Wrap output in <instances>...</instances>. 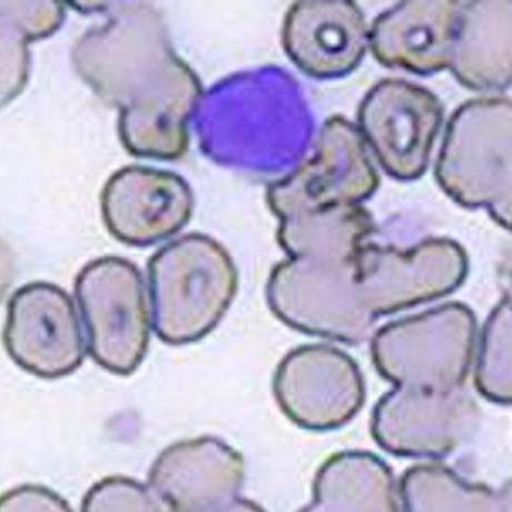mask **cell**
Here are the masks:
<instances>
[{"mask_svg":"<svg viewBox=\"0 0 512 512\" xmlns=\"http://www.w3.org/2000/svg\"><path fill=\"white\" fill-rule=\"evenodd\" d=\"M2 511H72L68 502L46 487L25 485L6 492Z\"/></svg>","mask_w":512,"mask_h":512,"instance_id":"obj_16","label":"cell"},{"mask_svg":"<svg viewBox=\"0 0 512 512\" xmlns=\"http://www.w3.org/2000/svg\"><path fill=\"white\" fill-rule=\"evenodd\" d=\"M449 70L472 91H505L512 78L511 0L462 2Z\"/></svg>","mask_w":512,"mask_h":512,"instance_id":"obj_13","label":"cell"},{"mask_svg":"<svg viewBox=\"0 0 512 512\" xmlns=\"http://www.w3.org/2000/svg\"><path fill=\"white\" fill-rule=\"evenodd\" d=\"M458 0H408L380 14L369 31L374 58L386 67L428 76L447 70L454 51Z\"/></svg>","mask_w":512,"mask_h":512,"instance_id":"obj_12","label":"cell"},{"mask_svg":"<svg viewBox=\"0 0 512 512\" xmlns=\"http://www.w3.org/2000/svg\"><path fill=\"white\" fill-rule=\"evenodd\" d=\"M84 512L95 511H163L162 502L149 486L122 476L106 477L86 492Z\"/></svg>","mask_w":512,"mask_h":512,"instance_id":"obj_15","label":"cell"},{"mask_svg":"<svg viewBox=\"0 0 512 512\" xmlns=\"http://www.w3.org/2000/svg\"><path fill=\"white\" fill-rule=\"evenodd\" d=\"M367 243L318 242L289 255L269 280L272 311L315 336L351 343L366 338L376 318L368 294Z\"/></svg>","mask_w":512,"mask_h":512,"instance_id":"obj_1","label":"cell"},{"mask_svg":"<svg viewBox=\"0 0 512 512\" xmlns=\"http://www.w3.org/2000/svg\"><path fill=\"white\" fill-rule=\"evenodd\" d=\"M244 478L240 452L220 438L205 436L164 449L154 461L147 486L169 511L255 510L242 499Z\"/></svg>","mask_w":512,"mask_h":512,"instance_id":"obj_8","label":"cell"},{"mask_svg":"<svg viewBox=\"0 0 512 512\" xmlns=\"http://www.w3.org/2000/svg\"><path fill=\"white\" fill-rule=\"evenodd\" d=\"M3 343L19 368L42 379L70 376L85 358L71 295L48 282L28 283L13 293L7 305Z\"/></svg>","mask_w":512,"mask_h":512,"instance_id":"obj_7","label":"cell"},{"mask_svg":"<svg viewBox=\"0 0 512 512\" xmlns=\"http://www.w3.org/2000/svg\"><path fill=\"white\" fill-rule=\"evenodd\" d=\"M274 388L284 411L311 429L341 426L363 399L356 363L346 353L324 346L291 352L280 364Z\"/></svg>","mask_w":512,"mask_h":512,"instance_id":"obj_10","label":"cell"},{"mask_svg":"<svg viewBox=\"0 0 512 512\" xmlns=\"http://www.w3.org/2000/svg\"><path fill=\"white\" fill-rule=\"evenodd\" d=\"M194 195L182 176L147 166H126L107 180L101 210L117 241L147 246L170 239L190 222Z\"/></svg>","mask_w":512,"mask_h":512,"instance_id":"obj_9","label":"cell"},{"mask_svg":"<svg viewBox=\"0 0 512 512\" xmlns=\"http://www.w3.org/2000/svg\"><path fill=\"white\" fill-rule=\"evenodd\" d=\"M367 147L357 125L342 116L329 118L311 159L269 186L271 212L281 220L336 206L362 205L380 184Z\"/></svg>","mask_w":512,"mask_h":512,"instance_id":"obj_5","label":"cell"},{"mask_svg":"<svg viewBox=\"0 0 512 512\" xmlns=\"http://www.w3.org/2000/svg\"><path fill=\"white\" fill-rule=\"evenodd\" d=\"M383 480L380 467L366 455L348 454L331 459L315 488L317 510L379 509Z\"/></svg>","mask_w":512,"mask_h":512,"instance_id":"obj_14","label":"cell"},{"mask_svg":"<svg viewBox=\"0 0 512 512\" xmlns=\"http://www.w3.org/2000/svg\"><path fill=\"white\" fill-rule=\"evenodd\" d=\"M443 121L439 98L425 87L389 78L374 85L358 111V128L382 169L413 181L428 169Z\"/></svg>","mask_w":512,"mask_h":512,"instance_id":"obj_6","label":"cell"},{"mask_svg":"<svg viewBox=\"0 0 512 512\" xmlns=\"http://www.w3.org/2000/svg\"><path fill=\"white\" fill-rule=\"evenodd\" d=\"M436 179L451 200L484 209L512 228V103L484 97L451 115L436 164Z\"/></svg>","mask_w":512,"mask_h":512,"instance_id":"obj_3","label":"cell"},{"mask_svg":"<svg viewBox=\"0 0 512 512\" xmlns=\"http://www.w3.org/2000/svg\"><path fill=\"white\" fill-rule=\"evenodd\" d=\"M156 336L185 346L208 336L239 289L232 256L208 235L192 233L157 251L147 265Z\"/></svg>","mask_w":512,"mask_h":512,"instance_id":"obj_2","label":"cell"},{"mask_svg":"<svg viewBox=\"0 0 512 512\" xmlns=\"http://www.w3.org/2000/svg\"><path fill=\"white\" fill-rule=\"evenodd\" d=\"M74 290L91 358L116 376H130L146 357L151 338L150 305L140 269L118 256H104L84 265Z\"/></svg>","mask_w":512,"mask_h":512,"instance_id":"obj_4","label":"cell"},{"mask_svg":"<svg viewBox=\"0 0 512 512\" xmlns=\"http://www.w3.org/2000/svg\"><path fill=\"white\" fill-rule=\"evenodd\" d=\"M369 31L351 0H301L285 14L282 45L301 72L333 80L357 70L369 48Z\"/></svg>","mask_w":512,"mask_h":512,"instance_id":"obj_11","label":"cell"}]
</instances>
